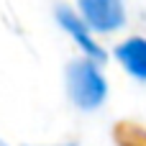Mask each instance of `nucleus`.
<instances>
[{"mask_svg":"<svg viewBox=\"0 0 146 146\" xmlns=\"http://www.w3.org/2000/svg\"><path fill=\"white\" fill-rule=\"evenodd\" d=\"M56 15H59V23H62V26H64V28H67V31H69V33H72V36L77 38V44H80V46H82V49H85V51H87L90 56H95V59H103V56H105V54H103V51H100V49H98V46L92 44V38L87 36L85 26H82V23L77 21V15H74V13L69 10V8L59 5V8H56Z\"/></svg>","mask_w":146,"mask_h":146,"instance_id":"nucleus-4","label":"nucleus"},{"mask_svg":"<svg viewBox=\"0 0 146 146\" xmlns=\"http://www.w3.org/2000/svg\"><path fill=\"white\" fill-rule=\"evenodd\" d=\"M85 21L98 31H115L123 23V3L121 0H80Z\"/></svg>","mask_w":146,"mask_h":146,"instance_id":"nucleus-2","label":"nucleus"},{"mask_svg":"<svg viewBox=\"0 0 146 146\" xmlns=\"http://www.w3.org/2000/svg\"><path fill=\"white\" fill-rule=\"evenodd\" d=\"M69 92L80 108H95L105 98V82L95 64L90 62H74L69 67Z\"/></svg>","mask_w":146,"mask_h":146,"instance_id":"nucleus-1","label":"nucleus"},{"mask_svg":"<svg viewBox=\"0 0 146 146\" xmlns=\"http://www.w3.org/2000/svg\"><path fill=\"white\" fill-rule=\"evenodd\" d=\"M115 54L133 77L146 80V41L144 38H128L126 44L118 46Z\"/></svg>","mask_w":146,"mask_h":146,"instance_id":"nucleus-3","label":"nucleus"}]
</instances>
